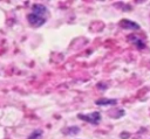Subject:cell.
<instances>
[{
    "label": "cell",
    "instance_id": "obj_1",
    "mask_svg": "<svg viewBox=\"0 0 150 139\" xmlns=\"http://www.w3.org/2000/svg\"><path fill=\"white\" fill-rule=\"evenodd\" d=\"M79 118L84 120V121H88L90 124H98L100 120H101V114L100 112H93V113H89V114H79Z\"/></svg>",
    "mask_w": 150,
    "mask_h": 139
},
{
    "label": "cell",
    "instance_id": "obj_2",
    "mask_svg": "<svg viewBox=\"0 0 150 139\" xmlns=\"http://www.w3.org/2000/svg\"><path fill=\"white\" fill-rule=\"evenodd\" d=\"M27 19H28L29 23H30L33 27H40V26H42V25L46 22V19H45V18L39 16V15H35V14H33V13L28 14Z\"/></svg>",
    "mask_w": 150,
    "mask_h": 139
},
{
    "label": "cell",
    "instance_id": "obj_3",
    "mask_svg": "<svg viewBox=\"0 0 150 139\" xmlns=\"http://www.w3.org/2000/svg\"><path fill=\"white\" fill-rule=\"evenodd\" d=\"M120 26L124 29H131V30H137L139 29V26L134 22V21H130V20H127V19H123L120 21Z\"/></svg>",
    "mask_w": 150,
    "mask_h": 139
},
{
    "label": "cell",
    "instance_id": "obj_4",
    "mask_svg": "<svg viewBox=\"0 0 150 139\" xmlns=\"http://www.w3.org/2000/svg\"><path fill=\"white\" fill-rule=\"evenodd\" d=\"M32 11H33V14L39 15V16H42V15H45V14L47 13V8H46V6H43V5H41V4H36V5H34L33 8H32Z\"/></svg>",
    "mask_w": 150,
    "mask_h": 139
},
{
    "label": "cell",
    "instance_id": "obj_5",
    "mask_svg": "<svg viewBox=\"0 0 150 139\" xmlns=\"http://www.w3.org/2000/svg\"><path fill=\"white\" fill-rule=\"evenodd\" d=\"M96 104L97 105H114L116 104V100L115 99H98L96 100Z\"/></svg>",
    "mask_w": 150,
    "mask_h": 139
},
{
    "label": "cell",
    "instance_id": "obj_6",
    "mask_svg": "<svg viewBox=\"0 0 150 139\" xmlns=\"http://www.w3.org/2000/svg\"><path fill=\"white\" fill-rule=\"evenodd\" d=\"M41 137H42V131L41 130H35L28 135V139H41Z\"/></svg>",
    "mask_w": 150,
    "mask_h": 139
},
{
    "label": "cell",
    "instance_id": "obj_7",
    "mask_svg": "<svg viewBox=\"0 0 150 139\" xmlns=\"http://www.w3.org/2000/svg\"><path fill=\"white\" fill-rule=\"evenodd\" d=\"M79 131H80L79 127H68V128L63 130L62 132L66 133V134H68V135H73V134H75V133H77Z\"/></svg>",
    "mask_w": 150,
    "mask_h": 139
}]
</instances>
